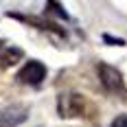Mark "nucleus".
Here are the masks:
<instances>
[{
  "label": "nucleus",
  "mask_w": 127,
  "mask_h": 127,
  "mask_svg": "<svg viewBox=\"0 0 127 127\" xmlns=\"http://www.w3.org/2000/svg\"><path fill=\"white\" fill-rule=\"evenodd\" d=\"M96 72H99V81H101L103 90H105L107 94L127 99V86H125V79H123V75H121L118 68L101 62L99 66H96Z\"/></svg>",
  "instance_id": "f257e3e1"
},
{
  "label": "nucleus",
  "mask_w": 127,
  "mask_h": 127,
  "mask_svg": "<svg viewBox=\"0 0 127 127\" xmlns=\"http://www.w3.org/2000/svg\"><path fill=\"white\" fill-rule=\"evenodd\" d=\"M92 110L90 103L86 101L83 94H59L57 96V112L62 118H79V116H88V112Z\"/></svg>",
  "instance_id": "f03ea898"
},
{
  "label": "nucleus",
  "mask_w": 127,
  "mask_h": 127,
  "mask_svg": "<svg viewBox=\"0 0 127 127\" xmlns=\"http://www.w3.org/2000/svg\"><path fill=\"white\" fill-rule=\"evenodd\" d=\"M18 83L22 86H39L44 79H46V66L39 62V59H29V62L18 70Z\"/></svg>",
  "instance_id": "7ed1b4c3"
},
{
  "label": "nucleus",
  "mask_w": 127,
  "mask_h": 127,
  "mask_svg": "<svg viewBox=\"0 0 127 127\" xmlns=\"http://www.w3.org/2000/svg\"><path fill=\"white\" fill-rule=\"evenodd\" d=\"M29 118V107L22 103L7 105L4 110H0V127H20Z\"/></svg>",
  "instance_id": "20e7f679"
},
{
  "label": "nucleus",
  "mask_w": 127,
  "mask_h": 127,
  "mask_svg": "<svg viewBox=\"0 0 127 127\" xmlns=\"http://www.w3.org/2000/svg\"><path fill=\"white\" fill-rule=\"evenodd\" d=\"M9 18L22 20V22H26V24H33L35 29L48 31V33L57 35V37H66V29L59 26V24H55V22H51V20H44V18H37V15H22V13H9Z\"/></svg>",
  "instance_id": "39448f33"
},
{
  "label": "nucleus",
  "mask_w": 127,
  "mask_h": 127,
  "mask_svg": "<svg viewBox=\"0 0 127 127\" xmlns=\"http://www.w3.org/2000/svg\"><path fill=\"white\" fill-rule=\"evenodd\" d=\"M24 57V51L20 46H15L9 39H0V66L2 68H11L18 62H22Z\"/></svg>",
  "instance_id": "423d86ee"
},
{
  "label": "nucleus",
  "mask_w": 127,
  "mask_h": 127,
  "mask_svg": "<svg viewBox=\"0 0 127 127\" xmlns=\"http://www.w3.org/2000/svg\"><path fill=\"white\" fill-rule=\"evenodd\" d=\"M46 2H48V7H51L53 13H57V15H59V18H64V20H70V18H68V13H66V9H64L59 2H55V0H46Z\"/></svg>",
  "instance_id": "0eeeda50"
},
{
  "label": "nucleus",
  "mask_w": 127,
  "mask_h": 127,
  "mask_svg": "<svg viewBox=\"0 0 127 127\" xmlns=\"http://www.w3.org/2000/svg\"><path fill=\"white\" fill-rule=\"evenodd\" d=\"M110 127H127V114H118L114 121L110 123Z\"/></svg>",
  "instance_id": "6e6552de"
},
{
  "label": "nucleus",
  "mask_w": 127,
  "mask_h": 127,
  "mask_svg": "<svg viewBox=\"0 0 127 127\" xmlns=\"http://www.w3.org/2000/svg\"><path fill=\"white\" fill-rule=\"evenodd\" d=\"M103 39H105V42H110L112 46H125V39H121V37H112V35H107V33L103 35Z\"/></svg>",
  "instance_id": "1a4fd4ad"
}]
</instances>
